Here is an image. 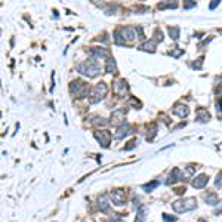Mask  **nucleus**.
I'll use <instances>...</instances> for the list:
<instances>
[{
	"label": "nucleus",
	"mask_w": 222,
	"mask_h": 222,
	"mask_svg": "<svg viewBox=\"0 0 222 222\" xmlns=\"http://www.w3.org/2000/svg\"><path fill=\"white\" fill-rule=\"evenodd\" d=\"M130 133H133V129H132V126L125 123V125H122L118 129H117V132L114 133V138L116 139H123L125 136L130 135Z\"/></svg>",
	"instance_id": "obj_7"
},
{
	"label": "nucleus",
	"mask_w": 222,
	"mask_h": 222,
	"mask_svg": "<svg viewBox=\"0 0 222 222\" xmlns=\"http://www.w3.org/2000/svg\"><path fill=\"white\" fill-rule=\"evenodd\" d=\"M158 181H153V182H150V184H145L144 187H142V188H144L145 191H147V193H148V191H153V190H154L155 187H158Z\"/></svg>",
	"instance_id": "obj_22"
},
{
	"label": "nucleus",
	"mask_w": 222,
	"mask_h": 222,
	"mask_svg": "<svg viewBox=\"0 0 222 222\" xmlns=\"http://www.w3.org/2000/svg\"><path fill=\"white\" fill-rule=\"evenodd\" d=\"M202 65H203V58H200V59H197V62H194L193 67L197 68V70H200V68H202Z\"/></svg>",
	"instance_id": "obj_29"
},
{
	"label": "nucleus",
	"mask_w": 222,
	"mask_h": 222,
	"mask_svg": "<svg viewBox=\"0 0 222 222\" xmlns=\"http://www.w3.org/2000/svg\"><path fill=\"white\" fill-rule=\"evenodd\" d=\"M111 222H123V219H122V216H118V215H113V216H111Z\"/></svg>",
	"instance_id": "obj_30"
},
{
	"label": "nucleus",
	"mask_w": 222,
	"mask_h": 222,
	"mask_svg": "<svg viewBox=\"0 0 222 222\" xmlns=\"http://www.w3.org/2000/svg\"><path fill=\"white\" fill-rule=\"evenodd\" d=\"M195 6V2H188V3H184V9H190Z\"/></svg>",
	"instance_id": "obj_31"
},
{
	"label": "nucleus",
	"mask_w": 222,
	"mask_h": 222,
	"mask_svg": "<svg viewBox=\"0 0 222 222\" xmlns=\"http://www.w3.org/2000/svg\"><path fill=\"white\" fill-rule=\"evenodd\" d=\"M70 92H71L73 96L80 98V96H85V95H89L90 90H89V86H87L83 80H74L70 85Z\"/></svg>",
	"instance_id": "obj_3"
},
{
	"label": "nucleus",
	"mask_w": 222,
	"mask_h": 222,
	"mask_svg": "<svg viewBox=\"0 0 222 222\" xmlns=\"http://www.w3.org/2000/svg\"><path fill=\"white\" fill-rule=\"evenodd\" d=\"M215 185L218 187V188H222V172L218 176H216V181H215Z\"/></svg>",
	"instance_id": "obj_25"
},
{
	"label": "nucleus",
	"mask_w": 222,
	"mask_h": 222,
	"mask_svg": "<svg viewBox=\"0 0 222 222\" xmlns=\"http://www.w3.org/2000/svg\"><path fill=\"white\" fill-rule=\"evenodd\" d=\"M136 144H138V141H136V139H133V141H130V142H129V145H126V147H125V151H129V150L135 148Z\"/></svg>",
	"instance_id": "obj_24"
},
{
	"label": "nucleus",
	"mask_w": 222,
	"mask_h": 222,
	"mask_svg": "<svg viewBox=\"0 0 222 222\" xmlns=\"http://www.w3.org/2000/svg\"><path fill=\"white\" fill-rule=\"evenodd\" d=\"M141 49H142V50H147V52H148V50H150V52H154L155 50V42L154 40H150V42L144 43V45L141 46Z\"/></svg>",
	"instance_id": "obj_18"
},
{
	"label": "nucleus",
	"mask_w": 222,
	"mask_h": 222,
	"mask_svg": "<svg viewBox=\"0 0 222 222\" xmlns=\"http://www.w3.org/2000/svg\"><path fill=\"white\" fill-rule=\"evenodd\" d=\"M155 135H157V126L151 125V127H150V132L147 133V139H148V141H153Z\"/></svg>",
	"instance_id": "obj_20"
},
{
	"label": "nucleus",
	"mask_w": 222,
	"mask_h": 222,
	"mask_svg": "<svg viewBox=\"0 0 222 222\" xmlns=\"http://www.w3.org/2000/svg\"><path fill=\"white\" fill-rule=\"evenodd\" d=\"M147 218V207L145 206H139L138 212H136V219L135 222H144Z\"/></svg>",
	"instance_id": "obj_15"
},
{
	"label": "nucleus",
	"mask_w": 222,
	"mask_h": 222,
	"mask_svg": "<svg viewBox=\"0 0 222 222\" xmlns=\"http://www.w3.org/2000/svg\"><path fill=\"white\" fill-rule=\"evenodd\" d=\"M163 40V33L160 30H155V42H162Z\"/></svg>",
	"instance_id": "obj_28"
},
{
	"label": "nucleus",
	"mask_w": 222,
	"mask_h": 222,
	"mask_svg": "<svg viewBox=\"0 0 222 222\" xmlns=\"http://www.w3.org/2000/svg\"><path fill=\"white\" fill-rule=\"evenodd\" d=\"M172 207L176 213H184V212H190L194 210L197 207V200L194 197H188V198H181L176 200L175 203H172Z\"/></svg>",
	"instance_id": "obj_1"
},
{
	"label": "nucleus",
	"mask_w": 222,
	"mask_h": 222,
	"mask_svg": "<svg viewBox=\"0 0 222 222\" xmlns=\"http://www.w3.org/2000/svg\"><path fill=\"white\" fill-rule=\"evenodd\" d=\"M182 53H184V50H182V49H176V50H172V52H170V55H172V56H175V58L181 56Z\"/></svg>",
	"instance_id": "obj_26"
},
{
	"label": "nucleus",
	"mask_w": 222,
	"mask_h": 222,
	"mask_svg": "<svg viewBox=\"0 0 222 222\" xmlns=\"http://www.w3.org/2000/svg\"><path fill=\"white\" fill-rule=\"evenodd\" d=\"M114 70H116V62H114V59H108V61H107L105 71L107 73H113Z\"/></svg>",
	"instance_id": "obj_21"
},
{
	"label": "nucleus",
	"mask_w": 222,
	"mask_h": 222,
	"mask_svg": "<svg viewBox=\"0 0 222 222\" xmlns=\"http://www.w3.org/2000/svg\"><path fill=\"white\" fill-rule=\"evenodd\" d=\"M218 5H219V0H213L212 3H210V6H209V8H210V9H215V8H216V6H218Z\"/></svg>",
	"instance_id": "obj_33"
},
{
	"label": "nucleus",
	"mask_w": 222,
	"mask_h": 222,
	"mask_svg": "<svg viewBox=\"0 0 222 222\" xmlns=\"http://www.w3.org/2000/svg\"><path fill=\"white\" fill-rule=\"evenodd\" d=\"M125 116H126L125 110H116V111L111 114V125H114V126L125 125Z\"/></svg>",
	"instance_id": "obj_6"
},
{
	"label": "nucleus",
	"mask_w": 222,
	"mask_h": 222,
	"mask_svg": "<svg viewBox=\"0 0 222 222\" xmlns=\"http://www.w3.org/2000/svg\"><path fill=\"white\" fill-rule=\"evenodd\" d=\"M98 204H99V209H101V212L107 213L110 210V203H108V198H107V195H99L98 197Z\"/></svg>",
	"instance_id": "obj_13"
},
{
	"label": "nucleus",
	"mask_w": 222,
	"mask_h": 222,
	"mask_svg": "<svg viewBox=\"0 0 222 222\" xmlns=\"http://www.w3.org/2000/svg\"><path fill=\"white\" fill-rule=\"evenodd\" d=\"M173 113L178 117L184 118V117H187L188 114H190V108H188L187 105H184V104H176V105L173 107Z\"/></svg>",
	"instance_id": "obj_10"
},
{
	"label": "nucleus",
	"mask_w": 222,
	"mask_h": 222,
	"mask_svg": "<svg viewBox=\"0 0 222 222\" xmlns=\"http://www.w3.org/2000/svg\"><path fill=\"white\" fill-rule=\"evenodd\" d=\"M216 110H218V113H222V99L219 98V101L216 102Z\"/></svg>",
	"instance_id": "obj_32"
},
{
	"label": "nucleus",
	"mask_w": 222,
	"mask_h": 222,
	"mask_svg": "<svg viewBox=\"0 0 222 222\" xmlns=\"http://www.w3.org/2000/svg\"><path fill=\"white\" fill-rule=\"evenodd\" d=\"M204 200H206V203L207 204H212V206H215V204H218V195L215 193H209L207 195H204Z\"/></svg>",
	"instance_id": "obj_17"
},
{
	"label": "nucleus",
	"mask_w": 222,
	"mask_h": 222,
	"mask_svg": "<svg viewBox=\"0 0 222 222\" xmlns=\"http://www.w3.org/2000/svg\"><path fill=\"white\" fill-rule=\"evenodd\" d=\"M207 181H209V178H207V175H198L195 179L193 181V187L194 188H197V190H200L203 187H206L207 185Z\"/></svg>",
	"instance_id": "obj_12"
},
{
	"label": "nucleus",
	"mask_w": 222,
	"mask_h": 222,
	"mask_svg": "<svg viewBox=\"0 0 222 222\" xmlns=\"http://www.w3.org/2000/svg\"><path fill=\"white\" fill-rule=\"evenodd\" d=\"M176 6H178V3H163V5H158V9H166V8L175 9Z\"/></svg>",
	"instance_id": "obj_23"
},
{
	"label": "nucleus",
	"mask_w": 222,
	"mask_h": 222,
	"mask_svg": "<svg viewBox=\"0 0 222 222\" xmlns=\"http://www.w3.org/2000/svg\"><path fill=\"white\" fill-rule=\"evenodd\" d=\"M95 138L99 141V144L102 145L104 148H107L110 145V141H111V133L108 130H102V132H95Z\"/></svg>",
	"instance_id": "obj_8"
},
{
	"label": "nucleus",
	"mask_w": 222,
	"mask_h": 222,
	"mask_svg": "<svg viewBox=\"0 0 222 222\" xmlns=\"http://www.w3.org/2000/svg\"><path fill=\"white\" fill-rule=\"evenodd\" d=\"M90 55L93 56V58H104L108 55V52H107V49L104 48H93L90 50Z\"/></svg>",
	"instance_id": "obj_14"
},
{
	"label": "nucleus",
	"mask_w": 222,
	"mask_h": 222,
	"mask_svg": "<svg viewBox=\"0 0 222 222\" xmlns=\"http://www.w3.org/2000/svg\"><path fill=\"white\" fill-rule=\"evenodd\" d=\"M114 92H116L117 95H120V96H125V93L127 92V83H126L123 78L117 80L116 83H114Z\"/></svg>",
	"instance_id": "obj_9"
},
{
	"label": "nucleus",
	"mask_w": 222,
	"mask_h": 222,
	"mask_svg": "<svg viewBox=\"0 0 222 222\" xmlns=\"http://www.w3.org/2000/svg\"><path fill=\"white\" fill-rule=\"evenodd\" d=\"M77 70L82 73V74L89 76V77H95V76L99 74V67L96 65L95 61H86V62L80 64L77 67Z\"/></svg>",
	"instance_id": "obj_4"
},
{
	"label": "nucleus",
	"mask_w": 222,
	"mask_h": 222,
	"mask_svg": "<svg viewBox=\"0 0 222 222\" xmlns=\"http://www.w3.org/2000/svg\"><path fill=\"white\" fill-rule=\"evenodd\" d=\"M209 118H210V114H209L206 110H198V111H197V120H198L200 123L209 122Z\"/></svg>",
	"instance_id": "obj_16"
},
{
	"label": "nucleus",
	"mask_w": 222,
	"mask_h": 222,
	"mask_svg": "<svg viewBox=\"0 0 222 222\" xmlns=\"http://www.w3.org/2000/svg\"><path fill=\"white\" fill-rule=\"evenodd\" d=\"M107 92H108V89H107L105 83H98V85H95V86L90 89L89 95H87L89 102H90V104H96V102H99V101L107 95Z\"/></svg>",
	"instance_id": "obj_2"
},
{
	"label": "nucleus",
	"mask_w": 222,
	"mask_h": 222,
	"mask_svg": "<svg viewBox=\"0 0 222 222\" xmlns=\"http://www.w3.org/2000/svg\"><path fill=\"white\" fill-rule=\"evenodd\" d=\"M175 193H176V194H184V193H185V187H181V188H178Z\"/></svg>",
	"instance_id": "obj_34"
},
{
	"label": "nucleus",
	"mask_w": 222,
	"mask_h": 222,
	"mask_svg": "<svg viewBox=\"0 0 222 222\" xmlns=\"http://www.w3.org/2000/svg\"><path fill=\"white\" fill-rule=\"evenodd\" d=\"M169 34L173 40L179 39V27H169Z\"/></svg>",
	"instance_id": "obj_19"
},
{
	"label": "nucleus",
	"mask_w": 222,
	"mask_h": 222,
	"mask_svg": "<svg viewBox=\"0 0 222 222\" xmlns=\"http://www.w3.org/2000/svg\"><path fill=\"white\" fill-rule=\"evenodd\" d=\"M111 200L116 206H123L125 204V200H126V193L125 190L122 188H116L111 191Z\"/></svg>",
	"instance_id": "obj_5"
},
{
	"label": "nucleus",
	"mask_w": 222,
	"mask_h": 222,
	"mask_svg": "<svg viewBox=\"0 0 222 222\" xmlns=\"http://www.w3.org/2000/svg\"><path fill=\"white\" fill-rule=\"evenodd\" d=\"M163 221L164 222H176V218L175 216H167L166 213H163Z\"/></svg>",
	"instance_id": "obj_27"
},
{
	"label": "nucleus",
	"mask_w": 222,
	"mask_h": 222,
	"mask_svg": "<svg viewBox=\"0 0 222 222\" xmlns=\"http://www.w3.org/2000/svg\"><path fill=\"white\" fill-rule=\"evenodd\" d=\"M182 179H184L182 172L176 167V169H173V170L170 172V175H169V179L166 181V184H167V185H170V184L176 182V181H182Z\"/></svg>",
	"instance_id": "obj_11"
},
{
	"label": "nucleus",
	"mask_w": 222,
	"mask_h": 222,
	"mask_svg": "<svg viewBox=\"0 0 222 222\" xmlns=\"http://www.w3.org/2000/svg\"><path fill=\"white\" fill-rule=\"evenodd\" d=\"M83 222H95V221H93L92 218H87V219H85V221H83Z\"/></svg>",
	"instance_id": "obj_35"
}]
</instances>
